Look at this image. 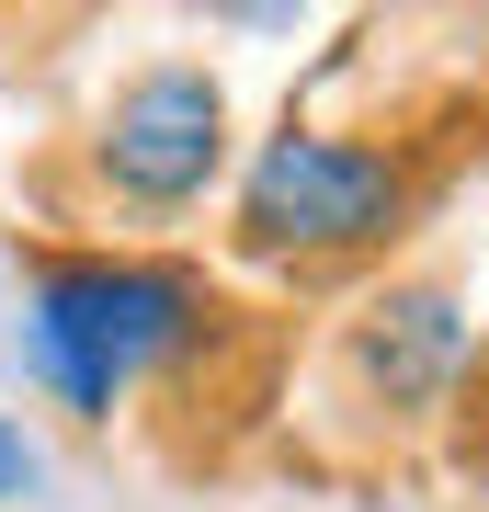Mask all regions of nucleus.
I'll return each mask as SVG.
<instances>
[{
	"mask_svg": "<svg viewBox=\"0 0 489 512\" xmlns=\"http://www.w3.org/2000/svg\"><path fill=\"white\" fill-rule=\"evenodd\" d=\"M35 490V444H23V421H0V501Z\"/></svg>",
	"mask_w": 489,
	"mask_h": 512,
	"instance_id": "39448f33",
	"label": "nucleus"
},
{
	"mask_svg": "<svg viewBox=\"0 0 489 512\" xmlns=\"http://www.w3.org/2000/svg\"><path fill=\"white\" fill-rule=\"evenodd\" d=\"M467 353H478V330L455 308V285H387L376 308L353 319V376H364V399L399 410V421L444 410L455 376H467Z\"/></svg>",
	"mask_w": 489,
	"mask_h": 512,
	"instance_id": "20e7f679",
	"label": "nucleus"
},
{
	"mask_svg": "<svg viewBox=\"0 0 489 512\" xmlns=\"http://www.w3.org/2000/svg\"><path fill=\"white\" fill-rule=\"evenodd\" d=\"M205 342V285L182 262H137V251H57L23 285V365L57 410L114 421L148 376H171Z\"/></svg>",
	"mask_w": 489,
	"mask_h": 512,
	"instance_id": "f257e3e1",
	"label": "nucleus"
},
{
	"mask_svg": "<svg viewBox=\"0 0 489 512\" xmlns=\"http://www.w3.org/2000/svg\"><path fill=\"white\" fill-rule=\"evenodd\" d=\"M228 171V92L217 69H137L91 114V183L114 205H194Z\"/></svg>",
	"mask_w": 489,
	"mask_h": 512,
	"instance_id": "7ed1b4c3",
	"label": "nucleus"
},
{
	"mask_svg": "<svg viewBox=\"0 0 489 512\" xmlns=\"http://www.w3.org/2000/svg\"><path fill=\"white\" fill-rule=\"evenodd\" d=\"M410 228V160L342 126H273L239 171V251L251 262H364Z\"/></svg>",
	"mask_w": 489,
	"mask_h": 512,
	"instance_id": "f03ea898",
	"label": "nucleus"
}]
</instances>
